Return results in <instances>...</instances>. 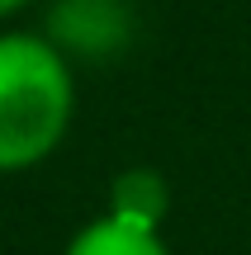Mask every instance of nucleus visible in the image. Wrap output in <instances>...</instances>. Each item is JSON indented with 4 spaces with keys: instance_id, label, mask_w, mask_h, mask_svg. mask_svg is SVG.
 I'll use <instances>...</instances> for the list:
<instances>
[{
    "instance_id": "f257e3e1",
    "label": "nucleus",
    "mask_w": 251,
    "mask_h": 255,
    "mask_svg": "<svg viewBox=\"0 0 251 255\" xmlns=\"http://www.w3.org/2000/svg\"><path fill=\"white\" fill-rule=\"evenodd\" d=\"M76 114L66 52L43 33H0V175L43 165Z\"/></svg>"
},
{
    "instance_id": "f03ea898",
    "label": "nucleus",
    "mask_w": 251,
    "mask_h": 255,
    "mask_svg": "<svg viewBox=\"0 0 251 255\" xmlns=\"http://www.w3.org/2000/svg\"><path fill=\"white\" fill-rule=\"evenodd\" d=\"M62 255H171V246L161 241V227L138 222L128 213H104V218L85 222Z\"/></svg>"
},
{
    "instance_id": "7ed1b4c3",
    "label": "nucleus",
    "mask_w": 251,
    "mask_h": 255,
    "mask_svg": "<svg viewBox=\"0 0 251 255\" xmlns=\"http://www.w3.org/2000/svg\"><path fill=\"white\" fill-rule=\"evenodd\" d=\"M166 203H171V194H166V180L157 170H128V175L114 180V213H128L138 222L161 227Z\"/></svg>"
},
{
    "instance_id": "20e7f679",
    "label": "nucleus",
    "mask_w": 251,
    "mask_h": 255,
    "mask_svg": "<svg viewBox=\"0 0 251 255\" xmlns=\"http://www.w3.org/2000/svg\"><path fill=\"white\" fill-rule=\"evenodd\" d=\"M28 0H0V19H9V14H19Z\"/></svg>"
}]
</instances>
